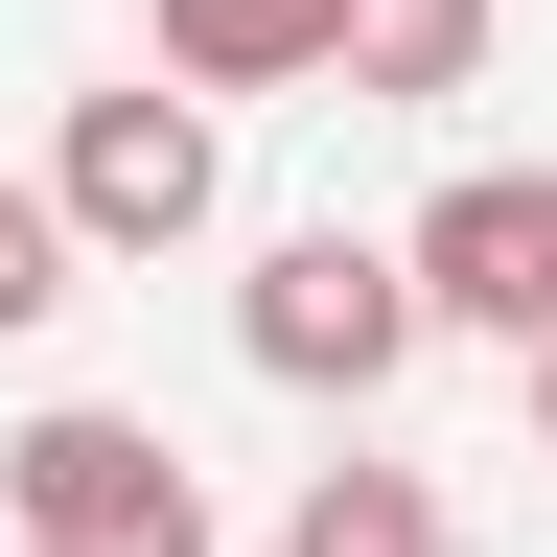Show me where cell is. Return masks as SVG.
Instances as JSON below:
<instances>
[{
	"instance_id": "cell-1",
	"label": "cell",
	"mask_w": 557,
	"mask_h": 557,
	"mask_svg": "<svg viewBox=\"0 0 557 557\" xmlns=\"http://www.w3.org/2000/svg\"><path fill=\"white\" fill-rule=\"evenodd\" d=\"M0 534H24V557H209V487H186L163 418L47 395L24 442H0Z\"/></svg>"
},
{
	"instance_id": "cell-2",
	"label": "cell",
	"mask_w": 557,
	"mask_h": 557,
	"mask_svg": "<svg viewBox=\"0 0 557 557\" xmlns=\"http://www.w3.org/2000/svg\"><path fill=\"white\" fill-rule=\"evenodd\" d=\"M47 209H70V256H186L209 209H233V139H209V94H70V139H47Z\"/></svg>"
},
{
	"instance_id": "cell-3",
	"label": "cell",
	"mask_w": 557,
	"mask_h": 557,
	"mask_svg": "<svg viewBox=\"0 0 557 557\" xmlns=\"http://www.w3.org/2000/svg\"><path fill=\"white\" fill-rule=\"evenodd\" d=\"M233 348L278 395H395L418 372V278H395V233H278L256 278H233Z\"/></svg>"
},
{
	"instance_id": "cell-4",
	"label": "cell",
	"mask_w": 557,
	"mask_h": 557,
	"mask_svg": "<svg viewBox=\"0 0 557 557\" xmlns=\"http://www.w3.org/2000/svg\"><path fill=\"white\" fill-rule=\"evenodd\" d=\"M418 325H487V348H557V163H465L442 209L395 233Z\"/></svg>"
},
{
	"instance_id": "cell-5",
	"label": "cell",
	"mask_w": 557,
	"mask_h": 557,
	"mask_svg": "<svg viewBox=\"0 0 557 557\" xmlns=\"http://www.w3.org/2000/svg\"><path fill=\"white\" fill-rule=\"evenodd\" d=\"M348 47V0H163V94H302Z\"/></svg>"
},
{
	"instance_id": "cell-6",
	"label": "cell",
	"mask_w": 557,
	"mask_h": 557,
	"mask_svg": "<svg viewBox=\"0 0 557 557\" xmlns=\"http://www.w3.org/2000/svg\"><path fill=\"white\" fill-rule=\"evenodd\" d=\"M348 94H372V116H442V94H487V0H348Z\"/></svg>"
},
{
	"instance_id": "cell-7",
	"label": "cell",
	"mask_w": 557,
	"mask_h": 557,
	"mask_svg": "<svg viewBox=\"0 0 557 557\" xmlns=\"http://www.w3.org/2000/svg\"><path fill=\"white\" fill-rule=\"evenodd\" d=\"M278 557H465V511L418 465H302V511H278Z\"/></svg>"
},
{
	"instance_id": "cell-8",
	"label": "cell",
	"mask_w": 557,
	"mask_h": 557,
	"mask_svg": "<svg viewBox=\"0 0 557 557\" xmlns=\"http://www.w3.org/2000/svg\"><path fill=\"white\" fill-rule=\"evenodd\" d=\"M70 278H94V256H70V209H47V186H0V348L70 325Z\"/></svg>"
},
{
	"instance_id": "cell-9",
	"label": "cell",
	"mask_w": 557,
	"mask_h": 557,
	"mask_svg": "<svg viewBox=\"0 0 557 557\" xmlns=\"http://www.w3.org/2000/svg\"><path fill=\"white\" fill-rule=\"evenodd\" d=\"M534 465H557V348H534Z\"/></svg>"
}]
</instances>
